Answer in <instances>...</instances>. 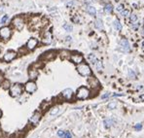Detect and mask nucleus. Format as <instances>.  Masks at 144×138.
I'll list each match as a JSON object with an SVG mask.
<instances>
[{
    "mask_svg": "<svg viewBox=\"0 0 144 138\" xmlns=\"http://www.w3.org/2000/svg\"><path fill=\"white\" fill-rule=\"evenodd\" d=\"M143 22H144V19H143Z\"/></svg>",
    "mask_w": 144,
    "mask_h": 138,
    "instance_id": "obj_45",
    "label": "nucleus"
},
{
    "mask_svg": "<svg viewBox=\"0 0 144 138\" xmlns=\"http://www.w3.org/2000/svg\"><path fill=\"white\" fill-rule=\"evenodd\" d=\"M104 11H105V13H107V14H111V13L113 12V5L110 4V3L105 4V5H104Z\"/></svg>",
    "mask_w": 144,
    "mask_h": 138,
    "instance_id": "obj_18",
    "label": "nucleus"
},
{
    "mask_svg": "<svg viewBox=\"0 0 144 138\" xmlns=\"http://www.w3.org/2000/svg\"><path fill=\"white\" fill-rule=\"evenodd\" d=\"M42 56H46V58H47V60H48V59H50V58L55 57V56H56V53L53 52V51H50V52H48V53H45Z\"/></svg>",
    "mask_w": 144,
    "mask_h": 138,
    "instance_id": "obj_21",
    "label": "nucleus"
},
{
    "mask_svg": "<svg viewBox=\"0 0 144 138\" xmlns=\"http://www.w3.org/2000/svg\"><path fill=\"white\" fill-rule=\"evenodd\" d=\"M120 45H121V48H122V50L124 52L127 53V52L131 51V45H130V43H129V41L127 39H122L120 41Z\"/></svg>",
    "mask_w": 144,
    "mask_h": 138,
    "instance_id": "obj_12",
    "label": "nucleus"
},
{
    "mask_svg": "<svg viewBox=\"0 0 144 138\" xmlns=\"http://www.w3.org/2000/svg\"><path fill=\"white\" fill-rule=\"evenodd\" d=\"M76 69H77L78 73L80 75L84 76V77H89V76L92 75V69H91V67L87 63H80V64H78Z\"/></svg>",
    "mask_w": 144,
    "mask_h": 138,
    "instance_id": "obj_2",
    "label": "nucleus"
},
{
    "mask_svg": "<svg viewBox=\"0 0 144 138\" xmlns=\"http://www.w3.org/2000/svg\"><path fill=\"white\" fill-rule=\"evenodd\" d=\"M90 96V89L87 87H80L76 91V98L80 100L87 99Z\"/></svg>",
    "mask_w": 144,
    "mask_h": 138,
    "instance_id": "obj_3",
    "label": "nucleus"
},
{
    "mask_svg": "<svg viewBox=\"0 0 144 138\" xmlns=\"http://www.w3.org/2000/svg\"><path fill=\"white\" fill-rule=\"evenodd\" d=\"M1 87H2L4 89H8V88H10L11 84H10V82H9L8 80H4V81L1 83Z\"/></svg>",
    "mask_w": 144,
    "mask_h": 138,
    "instance_id": "obj_24",
    "label": "nucleus"
},
{
    "mask_svg": "<svg viewBox=\"0 0 144 138\" xmlns=\"http://www.w3.org/2000/svg\"><path fill=\"white\" fill-rule=\"evenodd\" d=\"M62 1H63V0H62Z\"/></svg>",
    "mask_w": 144,
    "mask_h": 138,
    "instance_id": "obj_47",
    "label": "nucleus"
},
{
    "mask_svg": "<svg viewBox=\"0 0 144 138\" xmlns=\"http://www.w3.org/2000/svg\"><path fill=\"white\" fill-rule=\"evenodd\" d=\"M134 128H135L137 131H140L141 128H142V124H136L135 126H134Z\"/></svg>",
    "mask_w": 144,
    "mask_h": 138,
    "instance_id": "obj_32",
    "label": "nucleus"
},
{
    "mask_svg": "<svg viewBox=\"0 0 144 138\" xmlns=\"http://www.w3.org/2000/svg\"><path fill=\"white\" fill-rule=\"evenodd\" d=\"M4 10H5V7L4 6H0V12L2 13V12H4Z\"/></svg>",
    "mask_w": 144,
    "mask_h": 138,
    "instance_id": "obj_39",
    "label": "nucleus"
},
{
    "mask_svg": "<svg viewBox=\"0 0 144 138\" xmlns=\"http://www.w3.org/2000/svg\"><path fill=\"white\" fill-rule=\"evenodd\" d=\"M62 27H63V29L65 30V31H67V32H71L72 30H73V26L70 25V24H64L63 25H62Z\"/></svg>",
    "mask_w": 144,
    "mask_h": 138,
    "instance_id": "obj_25",
    "label": "nucleus"
},
{
    "mask_svg": "<svg viewBox=\"0 0 144 138\" xmlns=\"http://www.w3.org/2000/svg\"><path fill=\"white\" fill-rule=\"evenodd\" d=\"M109 95H110V93H109V92H107V93H105V94L101 95V98H102V99H104V98H107V97H109Z\"/></svg>",
    "mask_w": 144,
    "mask_h": 138,
    "instance_id": "obj_37",
    "label": "nucleus"
},
{
    "mask_svg": "<svg viewBox=\"0 0 144 138\" xmlns=\"http://www.w3.org/2000/svg\"><path fill=\"white\" fill-rule=\"evenodd\" d=\"M66 40H67V41H71V40H72V37H71V36H67V37H66Z\"/></svg>",
    "mask_w": 144,
    "mask_h": 138,
    "instance_id": "obj_40",
    "label": "nucleus"
},
{
    "mask_svg": "<svg viewBox=\"0 0 144 138\" xmlns=\"http://www.w3.org/2000/svg\"><path fill=\"white\" fill-rule=\"evenodd\" d=\"M103 124H104L105 128H110V127L114 125V121H113L112 119H106V120H104Z\"/></svg>",
    "mask_w": 144,
    "mask_h": 138,
    "instance_id": "obj_17",
    "label": "nucleus"
},
{
    "mask_svg": "<svg viewBox=\"0 0 144 138\" xmlns=\"http://www.w3.org/2000/svg\"><path fill=\"white\" fill-rule=\"evenodd\" d=\"M61 96L66 100H70L72 98V96H73V90L71 88H65V89L62 90Z\"/></svg>",
    "mask_w": 144,
    "mask_h": 138,
    "instance_id": "obj_10",
    "label": "nucleus"
},
{
    "mask_svg": "<svg viewBox=\"0 0 144 138\" xmlns=\"http://www.w3.org/2000/svg\"><path fill=\"white\" fill-rule=\"evenodd\" d=\"M58 112V107H55L53 110L51 111V115H52V116H54V115H56Z\"/></svg>",
    "mask_w": 144,
    "mask_h": 138,
    "instance_id": "obj_36",
    "label": "nucleus"
},
{
    "mask_svg": "<svg viewBox=\"0 0 144 138\" xmlns=\"http://www.w3.org/2000/svg\"><path fill=\"white\" fill-rule=\"evenodd\" d=\"M64 133H65V131H63V130H58V137L63 138V136H64Z\"/></svg>",
    "mask_w": 144,
    "mask_h": 138,
    "instance_id": "obj_35",
    "label": "nucleus"
},
{
    "mask_svg": "<svg viewBox=\"0 0 144 138\" xmlns=\"http://www.w3.org/2000/svg\"><path fill=\"white\" fill-rule=\"evenodd\" d=\"M11 36H12V28L10 26L5 25L0 28V39L1 40L7 41L11 38Z\"/></svg>",
    "mask_w": 144,
    "mask_h": 138,
    "instance_id": "obj_4",
    "label": "nucleus"
},
{
    "mask_svg": "<svg viewBox=\"0 0 144 138\" xmlns=\"http://www.w3.org/2000/svg\"><path fill=\"white\" fill-rule=\"evenodd\" d=\"M142 45L144 46V39H143V41H142Z\"/></svg>",
    "mask_w": 144,
    "mask_h": 138,
    "instance_id": "obj_44",
    "label": "nucleus"
},
{
    "mask_svg": "<svg viewBox=\"0 0 144 138\" xmlns=\"http://www.w3.org/2000/svg\"><path fill=\"white\" fill-rule=\"evenodd\" d=\"M129 15H130V11H129V10H125V9H124V10L121 12V16H122V17H124V18L128 17Z\"/></svg>",
    "mask_w": 144,
    "mask_h": 138,
    "instance_id": "obj_29",
    "label": "nucleus"
},
{
    "mask_svg": "<svg viewBox=\"0 0 144 138\" xmlns=\"http://www.w3.org/2000/svg\"><path fill=\"white\" fill-rule=\"evenodd\" d=\"M12 25H13V26L16 28V29L22 30L24 28V25H25V21H24V19L22 17H16L13 20Z\"/></svg>",
    "mask_w": 144,
    "mask_h": 138,
    "instance_id": "obj_5",
    "label": "nucleus"
},
{
    "mask_svg": "<svg viewBox=\"0 0 144 138\" xmlns=\"http://www.w3.org/2000/svg\"><path fill=\"white\" fill-rule=\"evenodd\" d=\"M107 107H108V109H110V110L115 109L116 107H117V102H116V101H112V102H110V103L107 105Z\"/></svg>",
    "mask_w": 144,
    "mask_h": 138,
    "instance_id": "obj_28",
    "label": "nucleus"
},
{
    "mask_svg": "<svg viewBox=\"0 0 144 138\" xmlns=\"http://www.w3.org/2000/svg\"><path fill=\"white\" fill-rule=\"evenodd\" d=\"M89 83H90V85H91V87H92V88L98 87V85H99L98 81H97L95 78H91V79L89 80Z\"/></svg>",
    "mask_w": 144,
    "mask_h": 138,
    "instance_id": "obj_20",
    "label": "nucleus"
},
{
    "mask_svg": "<svg viewBox=\"0 0 144 138\" xmlns=\"http://www.w3.org/2000/svg\"><path fill=\"white\" fill-rule=\"evenodd\" d=\"M63 138H72V134L70 133V131H65Z\"/></svg>",
    "mask_w": 144,
    "mask_h": 138,
    "instance_id": "obj_34",
    "label": "nucleus"
},
{
    "mask_svg": "<svg viewBox=\"0 0 144 138\" xmlns=\"http://www.w3.org/2000/svg\"><path fill=\"white\" fill-rule=\"evenodd\" d=\"M129 74H130V77H131V79H134L135 78V74H134V72L132 71V70H129Z\"/></svg>",
    "mask_w": 144,
    "mask_h": 138,
    "instance_id": "obj_33",
    "label": "nucleus"
},
{
    "mask_svg": "<svg viewBox=\"0 0 144 138\" xmlns=\"http://www.w3.org/2000/svg\"><path fill=\"white\" fill-rule=\"evenodd\" d=\"M74 4H75L74 0H69V1L66 3V6H67L68 8H71V7H73V6H74Z\"/></svg>",
    "mask_w": 144,
    "mask_h": 138,
    "instance_id": "obj_31",
    "label": "nucleus"
},
{
    "mask_svg": "<svg viewBox=\"0 0 144 138\" xmlns=\"http://www.w3.org/2000/svg\"><path fill=\"white\" fill-rule=\"evenodd\" d=\"M1 81H2V75L0 74V82H1ZM0 86H1V85H0Z\"/></svg>",
    "mask_w": 144,
    "mask_h": 138,
    "instance_id": "obj_41",
    "label": "nucleus"
},
{
    "mask_svg": "<svg viewBox=\"0 0 144 138\" xmlns=\"http://www.w3.org/2000/svg\"><path fill=\"white\" fill-rule=\"evenodd\" d=\"M28 75H29L30 80H35V79L38 77V71H37L35 68H31V69H29Z\"/></svg>",
    "mask_w": 144,
    "mask_h": 138,
    "instance_id": "obj_15",
    "label": "nucleus"
},
{
    "mask_svg": "<svg viewBox=\"0 0 144 138\" xmlns=\"http://www.w3.org/2000/svg\"><path fill=\"white\" fill-rule=\"evenodd\" d=\"M1 117H2V111L0 110V118H1Z\"/></svg>",
    "mask_w": 144,
    "mask_h": 138,
    "instance_id": "obj_42",
    "label": "nucleus"
},
{
    "mask_svg": "<svg viewBox=\"0 0 144 138\" xmlns=\"http://www.w3.org/2000/svg\"><path fill=\"white\" fill-rule=\"evenodd\" d=\"M42 42L44 44H50L52 42V33L50 31H46L42 37Z\"/></svg>",
    "mask_w": 144,
    "mask_h": 138,
    "instance_id": "obj_13",
    "label": "nucleus"
},
{
    "mask_svg": "<svg viewBox=\"0 0 144 138\" xmlns=\"http://www.w3.org/2000/svg\"><path fill=\"white\" fill-rule=\"evenodd\" d=\"M113 27L115 28L117 31H121L122 30V25H121V23L119 22V20H115L114 22H113Z\"/></svg>",
    "mask_w": 144,
    "mask_h": 138,
    "instance_id": "obj_19",
    "label": "nucleus"
},
{
    "mask_svg": "<svg viewBox=\"0 0 144 138\" xmlns=\"http://www.w3.org/2000/svg\"><path fill=\"white\" fill-rule=\"evenodd\" d=\"M142 34H144V25H143V28H142Z\"/></svg>",
    "mask_w": 144,
    "mask_h": 138,
    "instance_id": "obj_43",
    "label": "nucleus"
},
{
    "mask_svg": "<svg viewBox=\"0 0 144 138\" xmlns=\"http://www.w3.org/2000/svg\"><path fill=\"white\" fill-rule=\"evenodd\" d=\"M23 90H24V88L21 84L16 83L13 84L10 88H9V91H10V95L13 96V97H19L23 94Z\"/></svg>",
    "mask_w": 144,
    "mask_h": 138,
    "instance_id": "obj_1",
    "label": "nucleus"
},
{
    "mask_svg": "<svg viewBox=\"0 0 144 138\" xmlns=\"http://www.w3.org/2000/svg\"><path fill=\"white\" fill-rule=\"evenodd\" d=\"M16 56H17V53H16L15 51H8V52L4 55L3 59H4V61H6V62H10V61L14 60V59L16 58Z\"/></svg>",
    "mask_w": 144,
    "mask_h": 138,
    "instance_id": "obj_7",
    "label": "nucleus"
},
{
    "mask_svg": "<svg viewBox=\"0 0 144 138\" xmlns=\"http://www.w3.org/2000/svg\"><path fill=\"white\" fill-rule=\"evenodd\" d=\"M88 58H89L90 62H91L92 64H93V65H94V63H95V62H96V60H97L96 56L93 55V54H90V55H88Z\"/></svg>",
    "mask_w": 144,
    "mask_h": 138,
    "instance_id": "obj_23",
    "label": "nucleus"
},
{
    "mask_svg": "<svg viewBox=\"0 0 144 138\" xmlns=\"http://www.w3.org/2000/svg\"><path fill=\"white\" fill-rule=\"evenodd\" d=\"M94 26H95L96 29H98V30H103V23H102L101 19L95 20V22H94Z\"/></svg>",
    "mask_w": 144,
    "mask_h": 138,
    "instance_id": "obj_16",
    "label": "nucleus"
},
{
    "mask_svg": "<svg viewBox=\"0 0 144 138\" xmlns=\"http://www.w3.org/2000/svg\"><path fill=\"white\" fill-rule=\"evenodd\" d=\"M124 9H125V8H124V5H123V4H119V5L117 6V8H116V10H117L119 13H121Z\"/></svg>",
    "mask_w": 144,
    "mask_h": 138,
    "instance_id": "obj_30",
    "label": "nucleus"
},
{
    "mask_svg": "<svg viewBox=\"0 0 144 138\" xmlns=\"http://www.w3.org/2000/svg\"><path fill=\"white\" fill-rule=\"evenodd\" d=\"M86 10H87V13H88L91 17H95V16H96V9H95L93 6L88 5Z\"/></svg>",
    "mask_w": 144,
    "mask_h": 138,
    "instance_id": "obj_14",
    "label": "nucleus"
},
{
    "mask_svg": "<svg viewBox=\"0 0 144 138\" xmlns=\"http://www.w3.org/2000/svg\"><path fill=\"white\" fill-rule=\"evenodd\" d=\"M36 89H37V86H36V84L34 83L33 81H28V82H26V85H25V90L26 92H28V93L35 92Z\"/></svg>",
    "mask_w": 144,
    "mask_h": 138,
    "instance_id": "obj_6",
    "label": "nucleus"
},
{
    "mask_svg": "<svg viewBox=\"0 0 144 138\" xmlns=\"http://www.w3.org/2000/svg\"><path fill=\"white\" fill-rule=\"evenodd\" d=\"M137 15H135V14H131V16H130V22H131V24L132 25V24H135L136 22H137Z\"/></svg>",
    "mask_w": 144,
    "mask_h": 138,
    "instance_id": "obj_26",
    "label": "nucleus"
},
{
    "mask_svg": "<svg viewBox=\"0 0 144 138\" xmlns=\"http://www.w3.org/2000/svg\"><path fill=\"white\" fill-rule=\"evenodd\" d=\"M94 66H95V69L97 70V71H101L102 69H103V65H102V62L100 61V60H96V62L94 63Z\"/></svg>",
    "mask_w": 144,
    "mask_h": 138,
    "instance_id": "obj_22",
    "label": "nucleus"
},
{
    "mask_svg": "<svg viewBox=\"0 0 144 138\" xmlns=\"http://www.w3.org/2000/svg\"><path fill=\"white\" fill-rule=\"evenodd\" d=\"M40 118H41V113L39 112V111H36L32 116H31V118L29 119V122L32 124V125H37L38 123H39V121H40Z\"/></svg>",
    "mask_w": 144,
    "mask_h": 138,
    "instance_id": "obj_9",
    "label": "nucleus"
},
{
    "mask_svg": "<svg viewBox=\"0 0 144 138\" xmlns=\"http://www.w3.org/2000/svg\"><path fill=\"white\" fill-rule=\"evenodd\" d=\"M70 59L72 60V62L76 63V64H80L83 62V55H80V54H74V55H70Z\"/></svg>",
    "mask_w": 144,
    "mask_h": 138,
    "instance_id": "obj_11",
    "label": "nucleus"
},
{
    "mask_svg": "<svg viewBox=\"0 0 144 138\" xmlns=\"http://www.w3.org/2000/svg\"><path fill=\"white\" fill-rule=\"evenodd\" d=\"M0 51H1V49H0Z\"/></svg>",
    "mask_w": 144,
    "mask_h": 138,
    "instance_id": "obj_46",
    "label": "nucleus"
},
{
    "mask_svg": "<svg viewBox=\"0 0 144 138\" xmlns=\"http://www.w3.org/2000/svg\"><path fill=\"white\" fill-rule=\"evenodd\" d=\"M8 21H9V16H8V15H4V16L0 19V25H5V24L8 23Z\"/></svg>",
    "mask_w": 144,
    "mask_h": 138,
    "instance_id": "obj_27",
    "label": "nucleus"
},
{
    "mask_svg": "<svg viewBox=\"0 0 144 138\" xmlns=\"http://www.w3.org/2000/svg\"><path fill=\"white\" fill-rule=\"evenodd\" d=\"M37 45H38V40H37L36 38H30L28 41H27L26 47L27 50L32 51V50H34V49L37 47Z\"/></svg>",
    "mask_w": 144,
    "mask_h": 138,
    "instance_id": "obj_8",
    "label": "nucleus"
},
{
    "mask_svg": "<svg viewBox=\"0 0 144 138\" xmlns=\"http://www.w3.org/2000/svg\"><path fill=\"white\" fill-rule=\"evenodd\" d=\"M72 21L75 22V24H78V23H79V19H77V18H75V17L72 18Z\"/></svg>",
    "mask_w": 144,
    "mask_h": 138,
    "instance_id": "obj_38",
    "label": "nucleus"
}]
</instances>
